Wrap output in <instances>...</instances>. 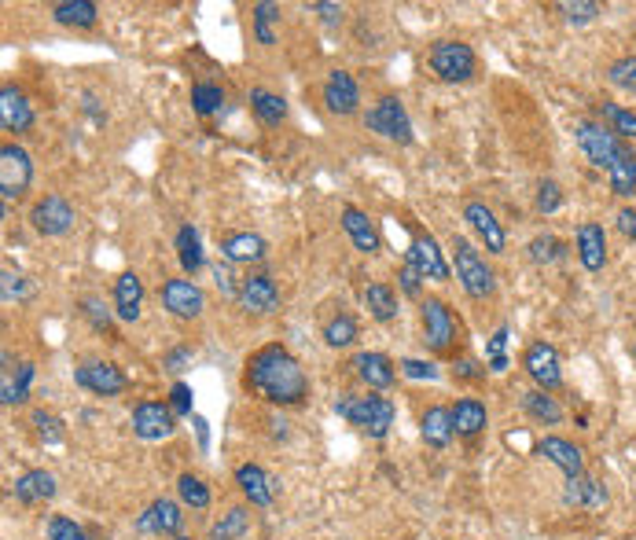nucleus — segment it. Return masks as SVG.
Instances as JSON below:
<instances>
[{
  "label": "nucleus",
  "instance_id": "nucleus-8",
  "mask_svg": "<svg viewBox=\"0 0 636 540\" xmlns=\"http://www.w3.org/2000/svg\"><path fill=\"white\" fill-rule=\"evenodd\" d=\"M574 140H578L581 155L589 158L596 169H611L614 158L622 155V147H625L603 122H578L574 125Z\"/></svg>",
  "mask_w": 636,
  "mask_h": 540
},
{
  "label": "nucleus",
  "instance_id": "nucleus-52",
  "mask_svg": "<svg viewBox=\"0 0 636 540\" xmlns=\"http://www.w3.org/2000/svg\"><path fill=\"white\" fill-rule=\"evenodd\" d=\"M559 206H563V188H559L556 180H541L537 184V210L541 214H556Z\"/></svg>",
  "mask_w": 636,
  "mask_h": 540
},
{
  "label": "nucleus",
  "instance_id": "nucleus-57",
  "mask_svg": "<svg viewBox=\"0 0 636 540\" xmlns=\"http://www.w3.org/2000/svg\"><path fill=\"white\" fill-rule=\"evenodd\" d=\"M398 368H401V375H409V379H427V383H434V379H438V368H434L431 360H412V357H405Z\"/></svg>",
  "mask_w": 636,
  "mask_h": 540
},
{
  "label": "nucleus",
  "instance_id": "nucleus-4",
  "mask_svg": "<svg viewBox=\"0 0 636 540\" xmlns=\"http://www.w3.org/2000/svg\"><path fill=\"white\" fill-rule=\"evenodd\" d=\"M364 129L401 147H409L412 140H416V136H412V118L398 96H379V100L364 111Z\"/></svg>",
  "mask_w": 636,
  "mask_h": 540
},
{
  "label": "nucleus",
  "instance_id": "nucleus-14",
  "mask_svg": "<svg viewBox=\"0 0 636 540\" xmlns=\"http://www.w3.org/2000/svg\"><path fill=\"white\" fill-rule=\"evenodd\" d=\"M177 430V416L166 401H140L133 408V434L140 441H166Z\"/></svg>",
  "mask_w": 636,
  "mask_h": 540
},
{
  "label": "nucleus",
  "instance_id": "nucleus-61",
  "mask_svg": "<svg viewBox=\"0 0 636 540\" xmlns=\"http://www.w3.org/2000/svg\"><path fill=\"white\" fill-rule=\"evenodd\" d=\"M173 540H192V537H173Z\"/></svg>",
  "mask_w": 636,
  "mask_h": 540
},
{
  "label": "nucleus",
  "instance_id": "nucleus-44",
  "mask_svg": "<svg viewBox=\"0 0 636 540\" xmlns=\"http://www.w3.org/2000/svg\"><path fill=\"white\" fill-rule=\"evenodd\" d=\"M81 316L89 320V327L96 331V335H107L114 338V309H107L103 305V298H81Z\"/></svg>",
  "mask_w": 636,
  "mask_h": 540
},
{
  "label": "nucleus",
  "instance_id": "nucleus-27",
  "mask_svg": "<svg viewBox=\"0 0 636 540\" xmlns=\"http://www.w3.org/2000/svg\"><path fill=\"white\" fill-rule=\"evenodd\" d=\"M578 258L589 272H600L607 265V232L596 221L578 225Z\"/></svg>",
  "mask_w": 636,
  "mask_h": 540
},
{
  "label": "nucleus",
  "instance_id": "nucleus-3",
  "mask_svg": "<svg viewBox=\"0 0 636 540\" xmlns=\"http://www.w3.org/2000/svg\"><path fill=\"white\" fill-rule=\"evenodd\" d=\"M453 261H456V280H460L467 298L486 302V298L497 294V276H493V269L486 265L482 250L467 236H453Z\"/></svg>",
  "mask_w": 636,
  "mask_h": 540
},
{
  "label": "nucleus",
  "instance_id": "nucleus-46",
  "mask_svg": "<svg viewBox=\"0 0 636 540\" xmlns=\"http://www.w3.org/2000/svg\"><path fill=\"white\" fill-rule=\"evenodd\" d=\"M526 254H530L534 265H552V261L563 258V243H559L556 236H534L530 247H526Z\"/></svg>",
  "mask_w": 636,
  "mask_h": 540
},
{
  "label": "nucleus",
  "instance_id": "nucleus-59",
  "mask_svg": "<svg viewBox=\"0 0 636 540\" xmlns=\"http://www.w3.org/2000/svg\"><path fill=\"white\" fill-rule=\"evenodd\" d=\"M309 12H317L324 19V26H339L346 19V8L342 4H328V0H317V4H309Z\"/></svg>",
  "mask_w": 636,
  "mask_h": 540
},
{
  "label": "nucleus",
  "instance_id": "nucleus-47",
  "mask_svg": "<svg viewBox=\"0 0 636 540\" xmlns=\"http://www.w3.org/2000/svg\"><path fill=\"white\" fill-rule=\"evenodd\" d=\"M508 327H497L493 331V338H489V346H486V368L489 372H508V353H504V346H508Z\"/></svg>",
  "mask_w": 636,
  "mask_h": 540
},
{
  "label": "nucleus",
  "instance_id": "nucleus-45",
  "mask_svg": "<svg viewBox=\"0 0 636 540\" xmlns=\"http://www.w3.org/2000/svg\"><path fill=\"white\" fill-rule=\"evenodd\" d=\"M30 423H34L37 438L45 441V445H59V441L67 438V430H63V419L52 416V412H45V408H34Z\"/></svg>",
  "mask_w": 636,
  "mask_h": 540
},
{
  "label": "nucleus",
  "instance_id": "nucleus-39",
  "mask_svg": "<svg viewBox=\"0 0 636 540\" xmlns=\"http://www.w3.org/2000/svg\"><path fill=\"white\" fill-rule=\"evenodd\" d=\"M250 23H254V37H258V45H276L273 23H280V4H273V0H258V4H250Z\"/></svg>",
  "mask_w": 636,
  "mask_h": 540
},
{
  "label": "nucleus",
  "instance_id": "nucleus-55",
  "mask_svg": "<svg viewBox=\"0 0 636 540\" xmlns=\"http://www.w3.org/2000/svg\"><path fill=\"white\" fill-rule=\"evenodd\" d=\"M188 364H192V346H173L162 353V368L170 375H181Z\"/></svg>",
  "mask_w": 636,
  "mask_h": 540
},
{
  "label": "nucleus",
  "instance_id": "nucleus-19",
  "mask_svg": "<svg viewBox=\"0 0 636 540\" xmlns=\"http://www.w3.org/2000/svg\"><path fill=\"white\" fill-rule=\"evenodd\" d=\"M350 368L357 372V379H361L368 390H387V386H394V379H398V364H394L387 353H375V349L357 353V357L350 360Z\"/></svg>",
  "mask_w": 636,
  "mask_h": 540
},
{
  "label": "nucleus",
  "instance_id": "nucleus-7",
  "mask_svg": "<svg viewBox=\"0 0 636 540\" xmlns=\"http://www.w3.org/2000/svg\"><path fill=\"white\" fill-rule=\"evenodd\" d=\"M30 184H34V158H30V151L19 144H4L0 147V195H4V203L23 199L30 192Z\"/></svg>",
  "mask_w": 636,
  "mask_h": 540
},
{
  "label": "nucleus",
  "instance_id": "nucleus-32",
  "mask_svg": "<svg viewBox=\"0 0 636 540\" xmlns=\"http://www.w3.org/2000/svg\"><path fill=\"white\" fill-rule=\"evenodd\" d=\"M250 111H254V118H258L265 129H280V125L287 122V100L280 92L250 89Z\"/></svg>",
  "mask_w": 636,
  "mask_h": 540
},
{
  "label": "nucleus",
  "instance_id": "nucleus-6",
  "mask_svg": "<svg viewBox=\"0 0 636 540\" xmlns=\"http://www.w3.org/2000/svg\"><path fill=\"white\" fill-rule=\"evenodd\" d=\"M427 63L442 81L449 85H460V81H471L478 70L475 48L464 45V41H434L431 52H427Z\"/></svg>",
  "mask_w": 636,
  "mask_h": 540
},
{
  "label": "nucleus",
  "instance_id": "nucleus-2",
  "mask_svg": "<svg viewBox=\"0 0 636 540\" xmlns=\"http://www.w3.org/2000/svg\"><path fill=\"white\" fill-rule=\"evenodd\" d=\"M335 412H339L346 423H353L357 430H364L368 438H387L394 419H398L394 401L379 394H342L339 401H335Z\"/></svg>",
  "mask_w": 636,
  "mask_h": 540
},
{
  "label": "nucleus",
  "instance_id": "nucleus-13",
  "mask_svg": "<svg viewBox=\"0 0 636 540\" xmlns=\"http://www.w3.org/2000/svg\"><path fill=\"white\" fill-rule=\"evenodd\" d=\"M523 368L526 375L537 383V390H559L563 386V368H559V353L552 342H530L523 353Z\"/></svg>",
  "mask_w": 636,
  "mask_h": 540
},
{
  "label": "nucleus",
  "instance_id": "nucleus-25",
  "mask_svg": "<svg viewBox=\"0 0 636 540\" xmlns=\"http://www.w3.org/2000/svg\"><path fill=\"white\" fill-rule=\"evenodd\" d=\"M30 383H34V364L23 360V364H15V375H12V353H4V375H0V401L12 408V405H23L26 397H30Z\"/></svg>",
  "mask_w": 636,
  "mask_h": 540
},
{
  "label": "nucleus",
  "instance_id": "nucleus-26",
  "mask_svg": "<svg viewBox=\"0 0 636 540\" xmlns=\"http://www.w3.org/2000/svg\"><path fill=\"white\" fill-rule=\"evenodd\" d=\"M537 452H541L548 463H556V467L567 474V478H581V474H585V456H581V449L574 445V441H567V438H541Z\"/></svg>",
  "mask_w": 636,
  "mask_h": 540
},
{
  "label": "nucleus",
  "instance_id": "nucleus-36",
  "mask_svg": "<svg viewBox=\"0 0 636 540\" xmlns=\"http://www.w3.org/2000/svg\"><path fill=\"white\" fill-rule=\"evenodd\" d=\"M607 177H611V192L618 195V199H629V195L636 192V155L629 147H622V155L614 158Z\"/></svg>",
  "mask_w": 636,
  "mask_h": 540
},
{
  "label": "nucleus",
  "instance_id": "nucleus-10",
  "mask_svg": "<svg viewBox=\"0 0 636 540\" xmlns=\"http://www.w3.org/2000/svg\"><path fill=\"white\" fill-rule=\"evenodd\" d=\"M74 383L96 397H118L129 390L125 372L118 364H111V360H81L78 368H74Z\"/></svg>",
  "mask_w": 636,
  "mask_h": 540
},
{
  "label": "nucleus",
  "instance_id": "nucleus-60",
  "mask_svg": "<svg viewBox=\"0 0 636 540\" xmlns=\"http://www.w3.org/2000/svg\"><path fill=\"white\" fill-rule=\"evenodd\" d=\"M614 225H618V232H622L625 239H633L636 243V210H618V217H614Z\"/></svg>",
  "mask_w": 636,
  "mask_h": 540
},
{
  "label": "nucleus",
  "instance_id": "nucleus-15",
  "mask_svg": "<svg viewBox=\"0 0 636 540\" xmlns=\"http://www.w3.org/2000/svg\"><path fill=\"white\" fill-rule=\"evenodd\" d=\"M339 225L342 232H346V239L353 243V250L357 254H364V258H372V254H379L383 250V236H379V228H375V221L364 210H357V206H342L339 210Z\"/></svg>",
  "mask_w": 636,
  "mask_h": 540
},
{
  "label": "nucleus",
  "instance_id": "nucleus-5",
  "mask_svg": "<svg viewBox=\"0 0 636 540\" xmlns=\"http://www.w3.org/2000/svg\"><path fill=\"white\" fill-rule=\"evenodd\" d=\"M420 320H423V342H427V349L438 353V357L453 353L456 338H460V324H456L453 309H449L442 298H423Z\"/></svg>",
  "mask_w": 636,
  "mask_h": 540
},
{
  "label": "nucleus",
  "instance_id": "nucleus-23",
  "mask_svg": "<svg viewBox=\"0 0 636 540\" xmlns=\"http://www.w3.org/2000/svg\"><path fill=\"white\" fill-rule=\"evenodd\" d=\"M140 305H144V283H140L137 272H122L114 280V316L122 324H137Z\"/></svg>",
  "mask_w": 636,
  "mask_h": 540
},
{
  "label": "nucleus",
  "instance_id": "nucleus-35",
  "mask_svg": "<svg viewBox=\"0 0 636 540\" xmlns=\"http://www.w3.org/2000/svg\"><path fill=\"white\" fill-rule=\"evenodd\" d=\"M523 412L534 419V423H545V427H559V423H563V405H559L548 390H526Z\"/></svg>",
  "mask_w": 636,
  "mask_h": 540
},
{
  "label": "nucleus",
  "instance_id": "nucleus-50",
  "mask_svg": "<svg viewBox=\"0 0 636 540\" xmlns=\"http://www.w3.org/2000/svg\"><path fill=\"white\" fill-rule=\"evenodd\" d=\"M607 78H611L614 89L633 92L636 96V56H625V59H618V63H611Z\"/></svg>",
  "mask_w": 636,
  "mask_h": 540
},
{
  "label": "nucleus",
  "instance_id": "nucleus-40",
  "mask_svg": "<svg viewBox=\"0 0 636 540\" xmlns=\"http://www.w3.org/2000/svg\"><path fill=\"white\" fill-rule=\"evenodd\" d=\"M221 107H225V89L214 85V81H195L192 85V111L199 114V118H214Z\"/></svg>",
  "mask_w": 636,
  "mask_h": 540
},
{
  "label": "nucleus",
  "instance_id": "nucleus-29",
  "mask_svg": "<svg viewBox=\"0 0 636 540\" xmlns=\"http://www.w3.org/2000/svg\"><path fill=\"white\" fill-rule=\"evenodd\" d=\"M52 19L67 30H92L100 23V8L92 0H59L52 4Z\"/></svg>",
  "mask_w": 636,
  "mask_h": 540
},
{
  "label": "nucleus",
  "instance_id": "nucleus-1",
  "mask_svg": "<svg viewBox=\"0 0 636 540\" xmlns=\"http://www.w3.org/2000/svg\"><path fill=\"white\" fill-rule=\"evenodd\" d=\"M243 386L247 394L262 397L265 405L295 408L309 397V375L302 368V360L280 342L254 349L243 368Z\"/></svg>",
  "mask_w": 636,
  "mask_h": 540
},
{
  "label": "nucleus",
  "instance_id": "nucleus-22",
  "mask_svg": "<svg viewBox=\"0 0 636 540\" xmlns=\"http://www.w3.org/2000/svg\"><path fill=\"white\" fill-rule=\"evenodd\" d=\"M0 122L15 136L34 129V107H30L23 89H15V85H4V89H0Z\"/></svg>",
  "mask_w": 636,
  "mask_h": 540
},
{
  "label": "nucleus",
  "instance_id": "nucleus-51",
  "mask_svg": "<svg viewBox=\"0 0 636 540\" xmlns=\"http://www.w3.org/2000/svg\"><path fill=\"white\" fill-rule=\"evenodd\" d=\"M0 294H4V302H23V298H30V280L23 272L4 269L0 272Z\"/></svg>",
  "mask_w": 636,
  "mask_h": 540
},
{
  "label": "nucleus",
  "instance_id": "nucleus-24",
  "mask_svg": "<svg viewBox=\"0 0 636 540\" xmlns=\"http://www.w3.org/2000/svg\"><path fill=\"white\" fill-rule=\"evenodd\" d=\"M236 485H239V493L247 496L250 507H269L273 504V478L265 474V467H258V463H239L236 467Z\"/></svg>",
  "mask_w": 636,
  "mask_h": 540
},
{
  "label": "nucleus",
  "instance_id": "nucleus-28",
  "mask_svg": "<svg viewBox=\"0 0 636 540\" xmlns=\"http://www.w3.org/2000/svg\"><path fill=\"white\" fill-rule=\"evenodd\" d=\"M453 408L445 405H431L427 412H423L420 419V438L431 445V449H445L449 441H453Z\"/></svg>",
  "mask_w": 636,
  "mask_h": 540
},
{
  "label": "nucleus",
  "instance_id": "nucleus-54",
  "mask_svg": "<svg viewBox=\"0 0 636 540\" xmlns=\"http://www.w3.org/2000/svg\"><path fill=\"white\" fill-rule=\"evenodd\" d=\"M398 287L409 294V298H420L423 302V276L416 272V265H409V261L398 269Z\"/></svg>",
  "mask_w": 636,
  "mask_h": 540
},
{
  "label": "nucleus",
  "instance_id": "nucleus-53",
  "mask_svg": "<svg viewBox=\"0 0 636 540\" xmlns=\"http://www.w3.org/2000/svg\"><path fill=\"white\" fill-rule=\"evenodd\" d=\"M486 364H478V360H456L453 364V379H460V383H486Z\"/></svg>",
  "mask_w": 636,
  "mask_h": 540
},
{
  "label": "nucleus",
  "instance_id": "nucleus-41",
  "mask_svg": "<svg viewBox=\"0 0 636 540\" xmlns=\"http://www.w3.org/2000/svg\"><path fill=\"white\" fill-rule=\"evenodd\" d=\"M600 122H607V129H611L618 140H636V111H629V107H618V103H603L600 107Z\"/></svg>",
  "mask_w": 636,
  "mask_h": 540
},
{
  "label": "nucleus",
  "instance_id": "nucleus-58",
  "mask_svg": "<svg viewBox=\"0 0 636 540\" xmlns=\"http://www.w3.org/2000/svg\"><path fill=\"white\" fill-rule=\"evenodd\" d=\"M210 272H214L217 291L228 294V298H239V283H236V276H232V265H228V261H225V265L217 261V265H214V269H210Z\"/></svg>",
  "mask_w": 636,
  "mask_h": 540
},
{
  "label": "nucleus",
  "instance_id": "nucleus-31",
  "mask_svg": "<svg viewBox=\"0 0 636 540\" xmlns=\"http://www.w3.org/2000/svg\"><path fill=\"white\" fill-rule=\"evenodd\" d=\"M361 298H364V309L372 313V320H379V324H390V320H398V313H401L398 291H394L390 283H368Z\"/></svg>",
  "mask_w": 636,
  "mask_h": 540
},
{
  "label": "nucleus",
  "instance_id": "nucleus-16",
  "mask_svg": "<svg viewBox=\"0 0 636 540\" xmlns=\"http://www.w3.org/2000/svg\"><path fill=\"white\" fill-rule=\"evenodd\" d=\"M247 313L269 316L280 309V287L269 272H250L247 280H239V298H236Z\"/></svg>",
  "mask_w": 636,
  "mask_h": 540
},
{
  "label": "nucleus",
  "instance_id": "nucleus-48",
  "mask_svg": "<svg viewBox=\"0 0 636 540\" xmlns=\"http://www.w3.org/2000/svg\"><path fill=\"white\" fill-rule=\"evenodd\" d=\"M48 540H92L89 533H85V526H78L74 518L67 515H52L48 518V526H45Z\"/></svg>",
  "mask_w": 636,
  "mask_h": 540
},
{
  "label": "nucleus",
  "instance_id": "nucleus-56",
  "mask_svg": "<svg viewBox=\"0 0 636 540\" xmlns=\"http://www.w3.org/2000/svg\"><path fill=\"white\" fill-rule=\"evenodd\" d=\"M166 405L173 408V416H177V419L192 416V386H188V383H173L170 401H166Z\"/></svg>",
  "mask_w": 636,
  "mask_h": 540
},
{
  "label": "nucleus",
  "instance_id": "nucleus-37",
  "mask_svg": "<svg viewBox=\"0 0 636 540\" xmlns=\"http://www.w3.org/2000/svg\"><path fill=\"white\" fill-rule=\"evenodd\" d=\"M563 500L574 507H603L607 504V489L581 474V478H567V493H563Z\"/></svg>",
  "mask_w": 636,
  "mask_h": 540
},
{
  "label": "nucleus",
  "instance_id": "nucleus-43",
  "mask_svg": "<svg viewBox=\"0 0 636 540\" xmlns=\"http://www.w3.org/2000/svg\"><path fill=\"white\" fill-rule=\"evenodd\" d=\"M177 496H181L188 507H195V511H206V507H210V485L192 471H184L181 478H177Z\"/></svg>",
  "mask_w": 636,
  "mask_h": 540
},
{
  "label": "nucleus",
  "instance_id": "nucleus-33",
  "mask_svg": "<svg viewBox=\"0 0 636 540\" xmlns=\"http://www.w3.org/2000/svg\"><path fill=\"white\" fill-rule=\"evenodd\" d=\"M173 247H177V261H181V269L188 280H195V272L206 265V254H203V239L195 232L192 225H181L177 228V239H173Z\"/></svg>",
  "mask_w": 636,
  "mask_h": 540
},
{
  "label": "nucleus",
  "instance_id": "nucleus-18",
  "mask_svg": "<svg viewBox=\"0 0 636 540\" xmlns=\"http://www.w3.org/2000/svg\"><path fill=\"white\" fill-rule=\"evenodd\" d=\"M464 221H467V228H471V232L478 236V243L489 250V254H504V250H508L504 225H500L497 214H493L486 203H478V199L464 203Z\"/></svg>",
  "mask_w": 636,
  "mask_h": 540
},
{
  "label": "nucleus",
  "instance_id": "nucleus-42",
  "mask_svg": "<svg viewBox=\"0 0 636 540\" xmlns=\"http://www.w3.org/2000/svg\"><path fill=\"white\" fill-rule=\"evenodd\" d=\"M250 529V511L247 507H228L221 522H214L210 529V540H239Z\"/></svg>",
  "mask_w": 636,
  "mask_h": 540
},
{
  "label": "nucleus",
  "instance_id": "nucleus-30",
  "mask_svg": "<svg viewBox=\"0 0 636 540\" xmlns=\"http://www.w3.org/2000/svg\"><path fill=\"white\" fill-rule=\"evenodd\" d=\"M486 423H489V412L478 397H460L453 405V430L460 438H467V441L478 438V434L486 430Z\"/></svg>",
  "mask_w": 636,
  "mask_h": 540
},
{
  "label": "nucleus",
  "instance_id": "nucleus-20",
  "mask_svg": "<svg viewBox=\"0 0 636 540\" xmlns=\"http://www.w3.org/2000/svg\"><path fill=\"white\" fill-rule=\"evenodd\" d=\"M140 529H144V533H155V537H177V533L184 529L181 504L170 500V496L151 500V507L140 515Z\"/></svg>",
  "mask_w": 636,
  "mask_h": 540
},
{
  "label": "nucleus",
  "instance_id": "nucleus-9",
  "mask_svg": "<svg viewBox=\"0 0 636 540\" xmlns=\"http://www.w3.org/2000/svg\"><path fill=\"white\" fill-rule=\"evenodd\" d=\"M74 221H78V214H74V206H70L63 195H41V199L30 206V228L45 239L67 236L70 228H74Z\"/></svg>",
  "mask_w": 636,
  "mask_h": 540
},
{
  "label": "nucleus",
  "instance_id": "nucleus-21",
  "mask_svg": "<svg viewBox=\"0 0 636 540\" xmlns=\"http://www.w3.org/2000/svg\"><path fill=\"white\" fill-rule=\"evenodd\" d=\"M265 254H269V243L258 232H225L221 236V258L228 265H254V261H265Z\"/></svg>",
  "mask_w": 636,
  "mask_h": 540
},
{
  "label": "nucleus",
  "instance_id": "nucleus-12",
  "mask_svg": "<svg viewBox=\"0 0 636 540\" xmlns=\"http://www.w3.org/2000/svg\"><path fill=\"white\" fill-rule=\"evenodd\" d=\"M320 100L331 114L339 118H350V114L361 111V85L353 78L350 70H331L324 85H320Z\"/></svg>",
  "mask_w": 636,
  "mask_h": 540
},
{
  "label": "nucleus",
  "instance_id": "nucleus-17",
  "mask_svg": "<svg viewBox=\"0 0 636 540\" xmlns=\"http://www.w3.org/2000/svg\"><path fill=\"white\" fill-rule=\"evenodd\" d=\"M409 265H416L423 280H434V283H445L449 280V261H445L442 247H438V239L427 236V232H416L409 243V254H405Z\"/></svg>",
  "mask_w": 636,
  "mask_h": 540
},
{
  "label": "nucleus",
  "instance_id": "nucleus-49",
  "mask_svg": "<svg viewBox=\"0 0 636 540\" xmlns=\"http://www.w3.org/2000/svg\"><path fill=\"white\" fill-rule=\"evenodd\" d=\"M559 12H563L567 23L585 26V23H592L596 15H603V8L600 4H592V0H563V4H559Z\"/></svg>",
  "mask_w": 636,
  "mask_h": 540
},
{
  "label": "nucleus",
  "instance_id": "nucleus-11",
  "mask_svg": "<svg viewBox=\"0 0 636 540\" xmlns=\"http://www.w3.org/2000/svg\"><path fill=\"white\" fill-rule=\"evenodd\" d=\"M162 309L177 320H199L206 309V291L188 276H177V280L162 283Z\"/></svg>",
  "mask_w": 636,
  "mask_h": 540
},
{
  "label": "nucleus",
  "instance_id": "nucleus-38",
  "mask_svg": "<svg viewBox=\"0 0 636 540\" xmlns=\"http://www.w3.org/2000/svg\"><path fill=\"white\" fill-rule=\"evenodd\" d=\"M324 346L331 349H350L353 342H357V335H361V327H357V320H353L350 313H339V316H331L328 324H324Z\"/></svg>",
  "mask_w": 636,
  "mask_h": 540
},
{
  "label": "nucleus",
  "instance_id": "nucleus-34",
  "mask_svg": "<svg viewBox=\"0 0 636 540\" xmlns=\"http://www.w3.org/2000/svg\"><path fill=\"white\" fill-rule=\"evenodd\" d=\"M56 496V478L48 471H26L15 478V500L19 504H45Z\"/></svg>",
  "mask_w": 636,
  "mask_h": 540
}]
</instances>
